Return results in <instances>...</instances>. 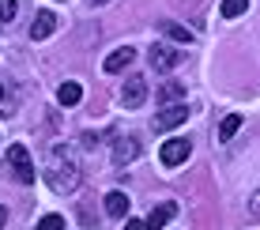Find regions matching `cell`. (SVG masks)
I'll return each mask as SVG.
<instances>
[{"label":"cell","mask_w":260,"mask_h":230,"mask_svg":"<svg viewBox=\"0 0 260 230\" xmlns=\"http://www.w3.org/2000/svg\"><path fill=\"white\" fill-rule=\"evenodd\" d=\"M46 181H49L53 192H72V189L79 185V166L68 158L64 147H57V151H53V162H49V170H46Z\"/></svg>","instance_id":"1"},{"label":"cell","mask_w":260,"mask_h":230,"mask_svg":"<svg viewBox=\"0 0 260 230\" xmlns=\"http://www.w3.org/2000/svg\"><path fill=\"white\" fill-rule=\"evenodd\" d=\"M147 60H151V68H155V72H174V68L185 60V53H181V49H174V46H162V42H158V46H151Z\"/></svg>","instance_id":"2"},{"label":"cell","mask_w":260,"mask_h":230,"mask_svg":"<svg viewBox=\"0 0 260 230\" xmlns=\"http://www.w3.org/2000/svg\"><path fill=\"white\" fill-rule=\"evenodd\" d=\"M8 162H12V170H15V178H19L23 185H34V162H30V155H26V147L23 144H12L8 147Z\"/></svg>","instance_id":"3"},{"label":"cell","mask_w":260,"mask_h":230,"mask_svg":"<svg viewBox=\"0 0 260 230\" xmlns=\"http://www.w3.org/2000/svg\"><path fill=\"white\" fill-rule=\"evenodd\" d=\"M121 102H124V110H140V106L147 102V79L143 76H128L124 87H121Z\"/></svg>","instance_id":"4"},{"label":"cell","mask_w":260,"mask_h":230,"mask_svg":"<svg viewBox=\"0 0 260 230\" xmlns=\"http://www.w3.org/2000/svg\"><path fill=\"white\" fill-rule=\"evenodd\" d=\"M189 155H192V144H189V140H166V144H162V151H158L162 166H181Z\"/></svg>","instance_id":"5"},{"label":"cell","mask_w":260,"mask_h":230,"mask_svg":"<svg viewBox=\"0 0 260 230\" xmlns=\"http://www.w3.org/2000/svg\"><path fill=\"white\" fill-rule=\"evenodd\" d=\"M185 117H189V110H185V102H177V106H166L162 113H155V132H170V128L185 125Z\"/></svg>","instance_id":"6"},{"label":"cell","mask_w":260,"mask_h":230,"mask_svg":"<svg viewBox=\"0 0 260 230\" xmlns=\"http://www.w3.org/2000/svg\"><path fill=\"white\" fill-rule=\"evenodd\" d=\"M53 30H57V15L53 12H38L34 23H30V42H46Z\"/></svg>","instance_id":"7"},{"label":"cell","mask_w":260,"mask_h":230,"mask_svg":"<svg viewBox=\"0 0 260 230\" xmlns=\"http://www.w3.org/2000/svg\"><path fill=\"white\" fill-rule=\"evenodd\" d=\"M132 60H136V49H132V46H121V49H113L110 57H106L102 68H106V72H124Z\"/></svg>","instance_id":"8"},{"label":"cell","mask_w":260,"mask_h":230,"mask_svg":"<svg viewBox=\"0 0 260 230\" xmlns=\"http://www.w3.org/2000/svg\"><path fill=\"white\" fill-rule=\"evenodd\" d=\"M155 98H158V102H166V106L185 102V83H177V79H166V83L155 91Z\"/></svg>","instance_id":"9"},{"label":"cell","mask_w":260,"mask_h":230,"mask_svg":"<svg viewBox=\"0 0 260 230\" xmlns=\"http://www.w3.org/2000/svg\"><path fill=\"white\" fill-rule=\"evenodd\" d=\"M136 155H140V144H136L132 136H124V140H117V144H113V162H117V166L132 162Z\"/></svg>","instance_id":"10"},{"label":"cell","mask_w":260,"mask_h":230,"mask_svg":"<svg viewBox=\"0 0 260 230\" xmlns=\"http://www.w3.org/2000/svg\"><path fill=\"white\" fill-rule=\"evenodd\" d=\"M128 204H132V200L124 196V192H117V189H113V192H106V215L124 219V215H128Z\"/></svg>","instance_id":"11"},{"label":"cell","mask_w":260,"mask_h":230,"mask_svg":"<svg viewBox=\"0 0 260 230\" xmlns=\"http://www.w3.org/2000/svg\"><path fill=\"white\" fill-rule=\"evenodd\" d=\"M174 215H177V204H170V200H166V204L151 208L147 223H151V230H162V226H166V223H170V219H174Z\"/></svg>","instance_id":"12"},{"label":"cell","mask_w":260,"mask_h":230,"mask_svg":"<svg viewBox=\"0 0 260 230\" xmlns=\"http://www.w3.org/2000/svg\"><path fill=\"white\" fill-rule=\"evenodd\" d=\"M158 30L170 34L174 42H185V46L192 42V30H189V26H181V23H170V19H162V23H158Z\"/></svg>","instance_id":"13"},{"label":"cell","mask_w":260,"mask_h":230,"mask_svg":"<svg viewBox=\"0 0 260 230\" xmlns=\"http://www.w3.org/2000/svg\"><path fill=\"white\" fill-rule=\"evenodd\" d=\"M57 98L60 106H76L79 98H83V87L76 83V79H68V83H60V91H57Z\"/></svg>","instance_id":"14"},{"label":"cell","mask_w":260,"mask_h":230,"mask_svg":"<svg viewBox=\"0 0 260 230\" xmlns=\"http://www.w3.org/2000/svg\"><path fill=\"white\" fill-rule=\"evenodd\" d=\"M245 8H249V0H222V19H238V15H245Z\"/></svg>","instance_id":"15"},{"label":"cell","mask_w":260,"mask_h":230,"mask_svg":"<svg viewBox=\"0 0 260 230\" xmlns=\"http://www.w3.org/2000/svg\"><path fill=\"white\" fill-rule=\"evenodd\" d=\"M241 128V113H230V117H222L219 125V140H234V132Z\"/></svg>","instance_id":"16"},{"label":"cell","mask_w":260,"mask_h":230,"mask_svg":"<svg viewBox=\"0 0 260 230\" xmlns=\"http://www.w3.org/2000/svg\"><path fill=\"white\" fill-rule=\"evenodd\" d=\"M15 8H19V0H0V23H12Z\"/></svg>","instance_id":"17"},{"label":"cell","mask_w":260,"mask_h":230,"mask_svg":"<svg viewBox=\"0 0 260 230\" xmlns=\"http://www.w3.org/2000/svg\"><path fill=\"white\" fill-rule=\"evenodd\" d=\"M34 230H64V219H60V215H46Z\"/></svg>","instance_id":"18"},{"label":"cell","mask_w":260,"mask_h":230,"mask_svg":"<svg viewBox=\"0 0 260 230\" xmlns=\"http://www.w3.org/2000/svg\"><path fill=\"white\" fill-rule=\"evenodd\" d=\"M124 230H151V223H147V219H128Z\"/></svg>","instance_id":"19"},{"label":"cell","mask_w":260,"mask_h":230,"mask_svg":"<svg viewBox=\"0 0 260 230\" xmlns=\"http://www.w3.org/2000/svg\"><path fill=\"white\" fill-rule=\"evenodd\" d=\"M249 211H253V215H260V192H253V200H249Z\"/></svg>","instance_id":"20"},{"label":"cell","mask_w":260,"mask_h":230,"mask_svg":"<svg viewBox=\"0 0 260 230\" xmlns=\"http://www.w3.org/2000/svg\"><path fill=\"white\" fill-rule=\"evenodd\" d=\"M8 223V211H4V204H0V226H4Z\"/></svg>","instance_id":"21"},{"label":"cell","mask_w":260,"mask_h":230,"mask_svg":"<svg viewBox=\"0 0 260 230\" xmlns=\"http://www.w3.org/2000/svg\"><path fill=\"white\" fill-rule=\"evenodd\" d=\"M91 4H110V0H91Z\"/></svg>","instance_id":"22"},{"label":"cell","mask_w":260,"mask_h":230,"mask_svg":"<svg viewBox=\"0 0 260 230\" xmlns=\"http://www.w3.org/2000/svg\"><path fill=\"white\" fill-rule=\"evenodd\" d=\"M0 98H4V87H0Z\"/></svg>","instance_id":"23"}]
</instances>
